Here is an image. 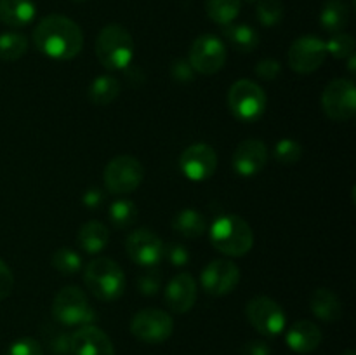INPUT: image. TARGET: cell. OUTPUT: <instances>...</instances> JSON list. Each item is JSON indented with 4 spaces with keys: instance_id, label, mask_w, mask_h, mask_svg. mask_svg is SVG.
I'll list each match as a JSON object with an SVG mask.
<instances>
[{
    "instance_id": "1",
    "label": "cell",
    "mask_w": 356,
    "mask_h": 355,
    "mask_svg": "<svg viewBox=\"0 0 356 355\" xmlns=\"http://www.w3.org/2000/svg\"><path fill=\"white\" fill-rule=\"evenodd\" d=\"M33 44L42 54L51 59H73L83 47L82 28L63 14H51L42 17L35 26Z\"/></svg>"
},
{
    "instance_id": "2",
    "label": "cell",
    "mask_w": 356,
    "mask_h": 355,
    "mask_svg": "<svg viewBox=\"0 0 356 355\" xmlns=\"http://www.w3.org/2000/svg\"><path fill=\"white\" fill-rule=\"evenodd\" d=\"M211 244L232 258L245 256L254 246V232L249 223L236 214L219 216L211 225Z\"/></svg>"
},
{
    "instance_id": "3",
    "label": "cell",
    "mask_w": 356,
    "mask_h": 355,
    "mask_svg": "<svg viewBox=\"0 0 356 355\" xmlns=\"http://www.w3.org/2000/svg\"><path fill=\"white\" fill-rule=\"evenodd\" d=\"M96 54L106 70H125L134 58V40L122 24H106L96 38Z\"/></svg>"
},
{
    "instance_id": "4",
    "label": "cell",
    "mask_w": 356,
    "mask_h": 355,
    "mask_svg": "<svg viewBox=\"0 0 356 355\" xmlns=\"http://www.w3.org/2000/svg\"><path fill=\"white\" fill-rule=\"evenodd\" d=\"M83 282L101 301H115L125 291L124 270L111 258H96L89 261L83 271Z\"/></svg>"
},
{
    "instance_id": "5",
    "label": "cell",
    "mask_w": 356,
    "mask_h": 355,
    "mask_svg": "<svg viewBox=\"0 0 356 355\" xmlns=\"http://www.w3.org/2000/svg\"><path fill=\"white\" fill-rule=\"evenodd\" d=\"M52 317L58 324L66 327L87 326L96 320V312L89 305L86 292L75 285L59 289L52 301Z\"/></svg>"
},
{
    "instance_id": "6",
    "label": "cell",
    "mask_w": 356,
    "mask_h": 355,
    "mask_svg": "<svg viewBox=\"0 0 356 355\" xmlns=\"http://www.w3.org/2000/svg\"><path fill=\"white\" fill-rule=\"evenodd\" d=\"M266 103V93L254 80H236L228 90V108L240 122H256L263 117Z\"/></svg>"
},
{
    "instance_id": "7",
    "label": "cell",
    "mask_w": 356,
    "mask_h": 355,
    "mask_svg": "<svg viewBox=\"0 0 356 355\" xmlns=\"http://www.w3.org/2000/svg\"><path fill=\"white\" fill-rule=\"evenodd\" d=\"M145 178V167L136 157L118 155L104 167V184L115 195H129L139 188Z\"/></svg>"
},
{
    "instance_id": "8",
    "label": "cell",
    "mask_w": 356,
    "mask_h": 355,
    "mask_svg": "<svg viewBox=\"0 0 356 355\" xmlns=\"http://www.w3.org/2000/svg\"><path fill=\"white\" fill-rule=\"evenodd\" d=\"M245 315L250 326L268 338L282 334L287 326V315L284 308L270 296H256L250 299L245 306Z\"/></svg>"
},
{
    "instance_id": "9",
    "label": "cell",
    "mask_w": 356,
    "mask_h": 355,
    "mask_svg": "<svg viewBox=\"0 0 356 355\" xmlns=\"http://www.w3.org/2000/svg\"><path fill=\"white\" fill-rule=\"evenodd\" d=\"M226 58H228V51H226L225 42L218 35L204 33L198 35L191 44L188 63L195 70V73L214 75V73L221 72Z\"/></svg>"
},
{
    "instance_id": "10",
    "label": "cell",
    "mask_w": 356,
    "mask_h": 355,
    "mask_svg": "<svg viewBox=\"0 0 356 355\" xmlns=\"http://www.w3.org/2000/svg\"><path fill=\"white\" fill-rule=\"evenodd\" d=\"M131 333L136 340L148 345H159L174 333V319L160 308L139 310L131 320Z\"/></svg>"
},
{
    "instance_id": "11",
    "label": "cell",
    "mask_w": 356,
    "mask_h": 355,
    "mask_svg": "<svg viewBox=\"0 0 356 355\" xmlns=\"http://www.w3.org/2000/svg\"><path fill=\"white\" fill-rule=\"evenodd\" d=\"M323 113L336 122H346L356 115V87L350 79H334L323 89Z\"/></svg>"
},
{
    "instance_id": "12",
    "label": "cell",
    "mask_w": 356,
    "mask_h": 355,
    "mask_svg": "<svg viewBox=\"0 0 356 355\" xmlns=\"http://www.w3.org/2000/svg\"><path fill=\"white\" fill-rule=\"evenodd\" d=\"M327 58L325 42L316 35H302L296 38L287 52V63L291 70L301 75L316 72Z\"/></svg>"
},
{
    "instance_id": "13",
    "label": "cell",
    "mask_w": 356,
    "mask_h": 355,
    "mask_svg": "<svg viewBox=\"0 0 356 355\" xmlns=\"http://www.w3.org/2000/svg\"><path fill=\"white\" fill-rule=\"evenodd\" d=\"M179 169L190 181H207L218 169V153L207 143H195L181 153Z\"/></svg>"
},
{
    "instance_id": "14",
    "label": "cell",
    "mask_w": 356,
    "mask_h": 355,
    "mask_svg": "<svg viewBox=\"0 0 356 355\" xmlns=\"http://www.w3.org/2000/svg\"><path fill=\"white\" fill-rule=\"evenodd\" d=\"M240 282V268L232 260H212L207 267L202 270L200 284L204 291L211 296H226Z\"/></svg>"
},
{
    "instance_id": "15",
    "label": "cell",
    "mask_w": 356,
    "mask_h": 355,
    "mask_svg": "<svg viewBox=\"0 0 356 355\" xmlns=\"http://www.w3.org/2000/svg\"><path fill=\"white\" fill-rule=\"evenodd\" d=\"M125 251L134 263L145 268H153L162 261L163 242L152 230L138 228L129 233L125 240Z\"/></svg>"
},
{
    "instance_id": "16",
    "label": "cell",
    "mask_w": 356,
    "mask_h": 355,
    "mask_svg": "<svg viewBox=\"0 0 356 355\" xmlns=\"http://www.w3.org/2000/svg\"><path fill=\"white\" fill-rule=\"evenodd\" d=\"M268 157V146L261 139H245L233 152V171L242 178L256 176L266 167Z\"/></svg>"
},
{
    "instance_id": "17",
    "label": "cell",
    "mask_w": 356,
    "mask_h": 355,
    "mask_svg": "<svg viewBox=\"0 0 356 355\" xmlns=\"http://www.w3.org/2000/svg\"><path fill=\"white\" fill-rule=\"evenodd\" d=\"M73 355H115V347L110 336L94 324L80 326L72 333Z\"/></svg>"
},
{
    "instance_id": "18",
    "label": "cell",
    "mask_w": 356,
    "mask_h": 355,
    "mask_svg": "<svg viewBox=\"0 0 356 355\" xmlns=\"http://www.w3.org/2000/svg\"><path fill=\"white\" fill-rule=\"evenodd\" d=\"M198 287L195 278L190 274H179L169 281L163 292V299L169 310L174 313L190 312L197 301Z\"/></svg>"
},
{
    "instance_id": "19",
    "label": "cell",
    "mask_w": 356,
    "mask_h": 355,
    "mask_svg": "<svg viewBox=\"0 0 356 355\" xmlns=\"http://www.w3.org/2000/svg\"><path fill=\"white\" fill-rule=\"evenodd\" d=\"M322 331L312 320H298L285 333V343L296 354H312L322 343Z\"/></svg>"
},
{
    "instance_id": "20",
    "label": "cell",
    "mask_w": 356,
    "mask_h": 355,
    "mask_svg": "<svg viewBox=\"0 0 356 355\" xmlns=\"http://www.w3.org/2000/svg\"><path fill=\"white\" fill-rule=\"evenodd\" d=\"M309 310L313 315L325 322H336L343 315V303L336 292L327 287H318L309 298Z\"/></svg>"
},
{
    "instance_id": "21",
    "label": "cell",
    "mask_w": 356,
    "mask_h": 355,
    "mask_svg": "<svg viewBox=\"0 0 356 355\" xmlns=\"http://www.w3.org/2000/svg\"><path fill=\"white\" fill-rule=\"evenodd\" d=\"M37 16L33 0H0V21L7 26L21 28L30 24Z\"/></svg>"
},
{
    "instance_id": "22",
    "label": "cell",
    "mask_w": 356,
    "mask_h": 355,
    "mask_svg": "<svg viewBox=\"0 0 356 355\" xmlns=\"http://www.w3.org/2000/svg\"><path fill=\"white\" fill-rule=\"evenodd\" d=\"M110 240L106 225L101 221H87L83 223L76 233V244L80 249L87 254H97L106 247Z\"/></svg>"
},
{
    "instance_id": "23",
    "label": "cell",
    "mask_w": 356,
    "mask_h": 355,
    "mask_svg": "<svg viewBox=\"0 0 356 355\" xmlns=\"http://www.w3.org/2000/svg\"><path fill=\"white\" fill-rule=\"evenodd\" d=\"M222 35L236 52L249 54L259 45V35L247 23H229L222 26Z\"/></svg>"
},
{
    "instance_id": "24",
    "label": "cell",
    "mask_w": 356,
    "mask_h": 355,
    "mask_svg": "<svg viewBox=\"0 0 356 355\" xmlns=\"http://www.w3.org/2000/svg\"><path fill=\"white\" fill-rule=\"evenodd\" d=\"M350 23V7L344 0H327L320 13V24L329 33H339Z\"/></svg>"
},
{
    "instance_id": "25",
    "label": "cell",
    "mask_w": 356,
    "mask_h": 355,
    "mask_svg": "<svg viewBox=\"0 0 356 355\" xmlns=\"http://www.w3.org/2000/svg\"><path fill=\"white\" fill-rule=\"evenodd\" d=\"M120 80L113 75H99L90 82L87 89L89 101L96 106H106L111 101H115L120 94Z\"/></svg>"
},
{
    "instance_id": "26",
    "label": "cell",
    "mask_w": 356,
    "mask_h": 355,
    "mask_svg": "<svg viewBox=\"0 0 356 355\" xmlns=\"http://www.w3.org/2000/svg\"><path fill=\"white\" fill-rule=\"evenodd\" d=\"M172 228L186 239H198L207 230L205 216L197 209H183L172 219Z\"/></svg>"
},
{
    "instance_id": "27",
    "label": "cell",
    "mask_w": 356,
    "mask_h": 355,
    "mask_svg": "<svg viewBox=\"0 0 356 355\" xmlns=\"http://www.w3.org/2000/svg\"><path fill=\"white\" fill-rule=\"evenodd\" d=\"M242 0H205V13L214 23L226 26L238 17Z\"/></svg>"
},
{
    "instance_id": "28",
    "label": "cell",
    "mask_w": 356,
    "mask_h": 355,
    "mask_svg": "<svg viewBox=\"0 0 356 355\" xmlns=\"http://www.w3.org/2000/svg\"><path fill=\"white\" fill-rule=\"evenodd\" d=\"M28 51V38L17 31L0 33V59L2 61H17Z\"/></svg>"
},
{
    "instance_id": "29",
    "label": "cell",
    "mask_w": 356,
    "mask_h": 355,
    "mask_svg": "<svg viewBox=\"0 0 356 355\" xmlns=\"http://www.w3.org/2000/svg\"><path fill=\"white\" fill-rule=\"evenodd\" d=\"M108 216H110V221L113 226H117V228H129L131 225H134L136 218H138V207L129 198H120V200H115L110 205Z\"/></svg>"
},
{
    "instance_id": "30",
    "label": "cell",
    "mask_w": 356,
    "mask_h": 355,
    "mask_svg": "<svg viewBox=\"0 0 356 355\" xmlns=\"http://www.w3.org/2000/svg\"><path fill=\"white\" fill-rule=\"evenodd\" d=\"M51 265L59 271L61 275L72 277L76 271L82 268V256L72 247H59L51 258Z\"/></svg>"
},
{
    "instance_id": "31",
    "label": "cell",
    "mask_w": 356,
    "mask_h": 355,
    "mask_svg": "<svg viewBox=\"0 0 356 355\" xmlns=\"http://www.w3.org/2000/svg\"><path fill=\"white\" fill-rule=\"evenodd\" d=\"M284 3L282 0H257L256 16L263 26H277L284 19Z\"/></svg>"
},
{
    "instance_id": "32",
    "label": "cell",
    "mask_w": 356,
    "mask_h": 355,
    "mask_svg": "<svg viewBox=\"0 0 356 355\" xmlns=\"http://www.w3.org/2000/svg\"><path fill=\"white\" fill-rule=\"evenodd\" d=\"M45 345L49 350L56 355H70L72 354V334L66 333L61 327L51 326L44 331Z\"/></svg>"
},
{
    "instance_id": "33",
    "label": "cell",
    "mask_w": 356,
    "mask_h": 355,
    "mask_svg": "<svg viewBox=\"0 0 356 355\" xmlns=\"http://www.w3.org/2000/svg\"><path fill=\"white\" fill-rule=\"evenodd\" d=\"M327 54H330L336 59H346L351 54H355V38L350 33H332V37L325 42Z\"/></svg>"
},
{
    "instance_id": "34",
    "label": "cell",
    "mask_w": 356,
    "mask_h": 355,
    "mask_svg": "<svg viewBox=\"0 0 356 355\" xmlns=\"http://www.w3.org/2000/svg\"><path fill=\"white\" fill-rule=\"evenodd\" d=\"M273 155L278 164L292 166V164H296L302 157V145L296 141V139L284 138L275 145Z\"/></svg>"
},
{
    "instance_id": "35",
    "label": "cell",
    "mask_w": 356,
    "mask_h": 355,
    "mask_svg": "<svg viewBox=\"0 0 356 355\" xmlns=\"http://www.w3.org/2000/svg\"><path fill=\"white\" fill-rule=\"evenodd\" d=\"M42 345L35 338L24 336L19 340L13 341L7 348L6 355H42Z\"/></svg>"
},
{
    "instance_id": "36",
    "label": "cell",
    "mask_w": 356,
    "mask_h": 355,
    "mask_svg": "<svg viewBox=\"0 0 356 355\" xmlns=\"http://www.w3.org/2000/svg\"><path fill=\"white\" fill-rule=\"evenodd\" d=\"M162 285V277H160L159 270H149L143 271L138 277V289L143 296H155L160 291Z\"/></svg>"
},
{
    "instance_id": "37",
    "label": "cell",
    "mask_w": 356,
    "mask_h": 355,
    "mask_svg": "<svg viewBox=\"0 0 356 355\" xmlns=\"http://www.w3.org/2000/svg\"><path fill=\"white\" fill-rule=\"evenodd\" d=\"M282 66L277 59L264 58L261 61H257L256 65V75L259 77L261 80H266V82H273L277 80V77L280 75Z\"/></svg>"
},
{
    "instance_id": "38",
    "label": "cell",
    "mask_w": 356,
    "mask_h": 355,
    "mask_svg": "<svg viewBox=\"0 0 356 355\" xmlns=\"http://www.w3.org/2000/svg\"><path fill=\"white\" fill-rule=\"evenodd\" d=\"M163 256L170 261V265L174 267H184L190 261V253H188L186 247L183 244L172 242L169 246H163Z\"/></svg>"
},
{
    "instance_id": "39",
    "label": "cell",
    "mask_w": 356,
    "mask_h": 355,
    "mask_svg": "<svg viewBox=\"0 0 356 355\" xmlns=\"http://www.w3.org/2000/svg\"><path fill=\"white\" fill-rule=\"evenodd\" d=\"M170 75L176 82L181 84H188V82H193L195 80V70L191 68V65L184 59H177V61L172 63L170 66Z\"/></svg>"
},
{
    "instance_id": "40",
    "label": "cell",
    "mask_w": 356,
    "mask_h": 355,
    "mask_svg": "<svg viewBox=\"0 0 356 355\" xmlns=\"http://www.w3.org/2000/svg\"><path fill=\"white\" fill-rule=\"evenodd\" d=\"M14 289V275L3 260H0V301L9 298Z\"/></svg>"
},
{
    "instance_id": "41",
    "label": "cell",
    "mask_w": 356,
    "mask_h": 355,
    "mask_svg": "<svg viewBox=\"0 0 356 355\" xmlns=\"http://www.w3.org/2000/svg\"><path fill=\"white\" fill-rule=\"evenodd\" d=\"M240 355H271V348L264 340H252L243 345Z\"/></svg>"
},
{
    "instance_id": "42",
    "label": "cell",
    "mask_w": 356,
    "mask_h": 355,
    "mask_svg": "<svg viewBox=\"0 0 356 355\" xmlns=\"http://www.w3.org/2000/svg\"><path fill=\"white\" fill-rule=\"evenodd\" d=\"M82 202L87 209H99V205H103L104 202V191L97 187L87 188L82 197Z\"/></svg>"
},
{
    "instance_id": "43",
    "label": "cell",
    "mask_w": 356,
    "mask_h": 355,
    "mask_svg": "<svg viewBox=\"0 0 356 355\" xmlns=\"http://www.w3.org/2000/svg\"><path fill=\"white\" fill-rule=\"evenodd\" d=\"M348 59V70H350L351 73H356V56L355 54H351L350 58H346Z\"/></svg>"
},
{
    "instance_id": "44",
    "label": "cell",
    "mask_w": 356,
    "mask_h": 355,
    "mask_svg": "<svg viewBox=\"0 0 356 355\" xmlns=\"http://www.w3.org/2000/svg\"><path fill=\"white\" fill-rule=\"evenodd\" d=\"M341 355H356V354H355V350H351V348H348V350H344Z\"/></svg>"
},
{
    "instance_id": "45",
    "label": "cell",
    "mask_w": 356,
    "mask_h": 355,
    "mask_svg": "<svg viewBox=\"0 0 356 355\" xmlns=\"http://www.w3.org/2000/svg\"><path fill=\"white\" fill-rule=\"evenodd\" d=\"M245 2H249V3H254V6H256V2H257V0H245Z\"/></svg>"
},
{
    "instance_id": "46",
    "label": "cell",
    "mask_w": 356,
    "mask_h": 355,
    "mask_svg": "<svg viewBox=\"0 0 356 355\" xmlns=\"http://www.w3.org/2000/svg\"><path fill=\"white\" fill-rule=\"evenodd\" d=\"M72 2H75V3H82V2H86V0H72Z\"/></svg>"
}]
</instances>
